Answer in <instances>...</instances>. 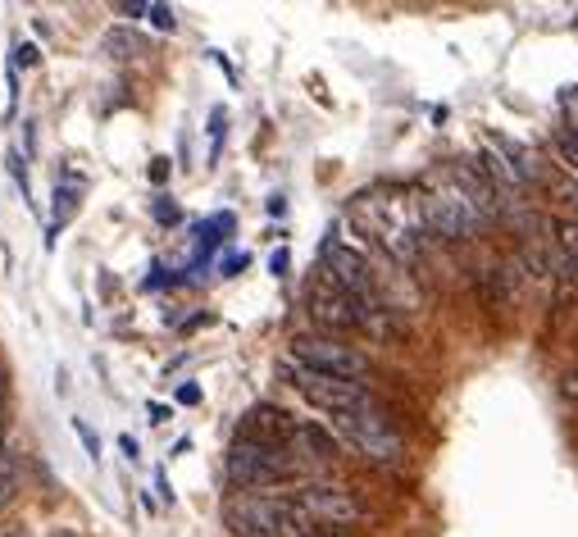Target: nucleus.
I'll return each instance as SVG.
<instances>
[{"label": "nucleus", "instance_id": "a211bd4d", "mask_svg": "<svg viewBox=\"0 0 578 537\" xmlns=\"http://www.w3.org/2000/svg\"><path fill=\"white\" fill-rule=\"evenodd\" d=\"M561 110H565V123L578 127V87H565L561 91Z\"/></svg>", "mask_w": 578, "mask_h": 537}, {"label": "nucleus", "instance_id": "1a4fd4ad", "mask_svg": "<svg viewBox=\"0 0 578 537\" xmlns=\"http://www.w3.org/2000/svg\"><path fill=\"white\" fill-rule=\"evenodd\" d=\"M292 501L306 510V520L315 524H351V520H360L365 515V505L360 497L351 492V488H337V483H300V488L292 492Z\"/></svg>", "mask_w": 578, "mask_h": 537}, {"label": "nucleus", "instance_id": "f257e3e1", "mask_svg": "<svg viewBox=\"0 0 578 537\" xmlns=\"http://www.w3.org/2000/svg\"><path fill=\"white\" fill-rule=\"evenodd\" d=\"M356 219L365 223V233H373L396 265H419L423 242H429V228H423L419 200L401 196V192H365L356 200Z\"/></svg>", "mask_w": 578, "mask_h": 537}, {"label": "nucleus", "instance_id": "f8f14e48", "mask_svg": "<svg viewBox=\"0 0 578 537\" xmlns=\"http://www.w3.org/2000/svg\"><path fill=\"white\" fill-rule=\"evenodd\" d=\"M292 447H300V451L315 455V460H337V451H342L337 432H333V428H319V424H300L296 438H292Z\"/></svg>", "mask_w": 578, "mask_h": 537}, {"label": "nucleus", "instance_id": "20e7f679", "mask_svg": "<svg viewBox=\"0 0 578 537\" xmlns=\"http://www.w3.org/2000/svg\"><path fill=\"white\" fill-rule=\"evenodd\" d=\"M329 428L337 432L342 447L365 455L369 465H401V460H406V438L392 428V419L379 411V405L356 411V415H333Z\"/></svg>", "mask_w": 578, "mask_h": 537}, {"label": "nucleus", "instance_id": "39448f33", "mask_svg": "<svg viewBox=\"0 0 578 537\" xmlns=\"http://www.w3.org/2000/svg\"><path fill=\"white\" fill-rule=\"evenodd\" d=\"M229 483L237 492H260V488H273V483H287L296 474V451L292 447H269V442H250V438H237L229 447Z\"/></svg>", "mask_w": 578, "mask_h": 537}, {"label": "nucleus", "instance_id": "423d86ee", "mask_svg": "<svg viewBox=\"0 0 578 537\" xmlns=\"http://www.w3.org/2000/svg\"><path fill=\"white\" fill-rule=\"evenodd\" d=\"M287 361H296L310 374L346 378V382H360L369 374V355L342 338H333V332H296L292 346H287Z\"/></svg>", "mask_w": 578, "mask_h": 537}, {"label": "nucleus", "instance_id": "7ed1b4c3", "mask_svg": "<svg viewBox=\"0 0 578 537\" xmlns=\"http://www.w3.org/2000/svg\"><path fill=\"white\" fill-rule=\"evenodd\" d=\"M419 215H423V228L429 237H442V242H465V237H479L488 215L474 206V196L451 178V183H433L423 187L419 196Z\"/></svg>", "mask_w": 578, "mask_h": 537}, {"label": "nucleus", "instance_id": "c85d7f7f", "mask_svg": "<svg viewBox=\"0 0 578 537\" xmlns=\"http://www.w3.org/2000/svg\"><path fill=\"white\" fill-rule=\"evenodd\" d=\"M119 14H128V19H142V14H150V5H142V0H137V5H119Z\"/></svg>", "mask_w": 578, "mask_h": 537}, {"label": "nucleus", "instance_id": "aec40b11", "mask_svg": "<svg viewBox=\"0 0 578 537\" xmlns=\"http://www.w3.org/2000/svg\"><path fill=\"white\" fill-rule=\"evenodd\" d=\"M73 428H78V438H83L87 455L96 460V455H100V438H96V432H91V424H83V419H73Z\"/></svg>", "mask_w": 578, "mask_h": 537}, {"label": "nucleus", "instance_id": "9b49d317", "mask_svg": "<svg viewBox=\"0 0 578 537\" xmlns=\"http://www.w3.org/2000/svg\"><path fill=\"white\" fill-rule=\"evenodd\" d=\"M296 428H300V419H296V415H287L283 405H256V411H250V415L242 419L237 438H250V442H269V447H292Z\"/></svg>", "mask_w": 578, "mask_h": 537}, {"label": "nucleus", "instance_id": "c756f323", "mask_svg": "<svg viewBox=\"0 0 578 537\" xmlns=\"http://www.w3.org/2000/svg\"><path fill=\"white\" fill-rule=\"evenodd\" d=\"M164 419H169V405L156 401V405H150V424H164Z\"/></svg>", "mask_w": 578, "mask_h": 537}, {"label": "nucleus", "instance_id": "5701e85b", "mask_svg": "<svg viewBox=\"0 0 578 537\" xmlns=\"http://www.w3.org/2000/svg\"><path fill=\"white\" fill-rule=\"evenodd\" d=\"M119 451L128 455V460H137V455H142V447H137V438H133V432H123V438H119Z\"/></svg>", "mask_w": 578, "mask_h": 537}, {"label": "nucleus", "instance_id": "cd10ccee", "mask_svg": "<svg viewBox=\"0 0 578 537\" xmlns=\"http://www.w3.org/2000/svg\"><path fill=\"white\" fill-rule=\"evenodd\" d=\"M273 273H287V251H273V260H269Z\"/></svg>", "mask_w": 578, "mask_h": 537}, {"label": "nucleus", "instance_id": "6e6552de", "mask_svg": "<svg viewBox=\"0 0 578 537\" xmlns=\"http://www.w3.org/2000/svg\"><path fill=\"white\" fill-rule=\"evenodd\" d=\"M323 278H329V283H337L342 292H351V296H383L373 265L365 260L356 246L333 242V237L323 242Z\"/></svg>", "mask_w": 578, "mask_h": 537}, {"label": "nucleus", "instance_id": "2f4dec72", "mask_svg": "<svg viewBox=\"0 0 578 537\" xmlns=\"http://www.w3.org/2000/svg\"><path fill=\"white\" fill-rule=\"evenodd\" d=\"M50 537H73V533H50Z\"/></svg>", "mask_w": 578, "mask_h": 537}, {"label": "nucleus", "instance_id": "2eb2a0df", "mask_svg": "<svg viewBox=\"0 0 578 537\" xmlns=\"http://www.w3.org/2000/svg\"><path fill=\"white\" fill-rule=\"evenodd\" d=\"M100 46H106L110 56H119V60H128V56H142V50H146V41H142V37L123 33V28H110L106 37H100Z\"/></svg>", "mask_w": 578, "mask_h": 537}, {"label": "nucleus", "instance_id": "7c9ffc66", "mask_svg": "<svg viewBox=\"0 0 578 537\" xmlns=\"http://www.w3.org/2000/svg\"><path fill=\"white\" fill-rule=\"evenodd\" d=\"M310 537H333V533H310Z\"/></svg>", "mask_w": 578, "mask_h": 537}, {"label": "nucleus", "instance_id": "bb28decb", "mask_svg": "<svg viewBox=\"0 0 578 537\" xmlns=\"http://www.w3.org/2000/svg\"><path fill=\"white\" fill-rule=\"evenodd\" d=\"M246 269V255H229V260H223V273H242Z\"/></svg>", "mask_w": 578, "mask_h": 537}, {"label": "nucleus", "instance_id": "a878e982", "mask_svg": "<svg viewBox=\"0 0 578 537\" xmlns=\"http://www.w3.org/2000/svg\"><path fill=\"white\" fill-rule=\"evenodd\" d=\"M164 178H169V160H156L150 164V183H164Z\"/></svg>", "mask_w": 578, "mask_h": 537}, {"label": "nucleus", "instance_id": "9d476101", "mask_svg": "<svg viewBox=\"0 0 578 537\" xmlns=\"http://www.w3.org/2000/svg\"><path fill=\"white\" fill-rule=\"evenodd\" d=\"M306 310L323 332H333V338L337 332H360V296L342 292L337 283H329V278H319V283L310 288Z\"/></svg>", "mask_w": 578, "mask_h": 537}, {"label": "nucleus", "instance_id": "ddd939ff", "mask_svg": "<svg viewBox=\"0 0 578 537\" xmlns=\"http://www.w3.org/2000/svg\"><path fill=\"white\" fill-rule=\"evenodd\" d=\"M556 246H561V278L565 288H578V219L556 223Z\"/></svg>", "mask_w": 578, "mask_h": 537}, {"label": "nucleus", "instance_id": "0eeeda50", "mask_svg": "<svg viewBox=\"0 0 578 537\" xmlns=\"http://www.w3.org/2000/svg\"><path fill=\"white\" fill-rule=\"evenodd\" d=\"M279 374L292 382V388L306 396L315 411H323V415H356V411H369V405H379L369 396V388L365 382H346V378H323V374H310V369H300L296 361H283L279 365Z\"/></svg>", "mask_w": 578, "mask_h": 537}, {"label": "nucleus", "instance_id": "f03ea898", "mask_svg": "<svg viewBox=\"0 0 578 537\" xmlns=\"http://www.w3.org/2000/svg\"><path fill=\"white\" fill-rule=\"evenodd\" d=\"M223 524L233 537H310L306 510L273 492H233L223 501Z\"/></svg>", "mask_w": 578, "mask_h": 537}, {"label": "nucleus", "instance_id": "f3484780", "mask_svg": "<svg viewBox=\"0 0 578 537\" xmlns=\"http://www.w3.org/2000/svg\"><path fill=\"white\" fill-rule=\"evenodd\" d=\"M556 146H561V156L569 160V169H578V127H561Z\"/></svg>", "mask_w": 578, "mask_h": 537}, {"label": "nucleus", "instance_id": "6ab92c4d", "mask_svg": "<svg viewBox=\"0 0 578 537\" xmlns=\"http://www.w3.org/2000/svg\"><path fill=\"white\" fill-rule=\"evenodd\" d=\"M561 396H565L569 405H578V365L561 374Z\"/></svg>", "mask_w": 578, "mask_h": 537}, {"label": "nucleus", "instance_id": "412c9836", "mask_svg": "<svg viewBox=\"0 0 578 537\" xmlns=\"http://www.w3.org/2000/svg\"><path fill=\"white\" fill-rule=\"evenodd\" d=\"M150 19H156V28H169L173 33V10L169 5H150Z\"/></svg>", "mask_w": 578, "mask_h": 537}, {"label": "nucleus", "instance_id": "393cba45", "mask_svg": "<svg viewBox=\"0 0 578 537\" xmlns=\"http://www.w3.org/2000/svg\"><path fill=\"white\" fill-rule=\"evenodd\" d=\"M37 60H41V56H37V46H19V64H23V69H33Z\"/></svg>", "mask_w": 578, "mask_h": 537}, {"label": "nucleus", "instance_id": "dca6fc26", "mask_svg": "<svg viewBox=\"0 0 578 537\" xmlns=\"http://www.w3.org/2000/svg\"><path fill=\"white\" fill-rule=\"evenodd\" d=\"M14 492H19V469H14V460L5 455V460H0V510L14 501Z\"/></svg>", "mask_w": 578, "mask_h": 537}, {"label": "nucleus", "instance_id": "4468645a", "mask_svg": "<svg viewBox=\"0 0 578 537\" xmlns=\"http://www.w3.org/2000/svg\"><path fill=\"white\" fill-rule=\"evenodd\" d=\"M78 206H83V187L78 183H56V200H50V223H56V233L78 215Z\"/></svg>", "mask_w": 578, "mask_h": 537}, {"label": "nucleus", "instance_id": "b1692460", "mask_svg": "<svg viewBox=\"0 0 578 537\" xmlns=\"http://www.w3.org/2000/svg\"><path fill=\"white\" fill-rule=\"evenodd\" d=\"M179 401H183V405H196V401H200V388H196V382H183V388H179Z\"/></svg>", "mask_w": 578, "mask_h": 537}, {"label": "nucleus", "instance_id": "4be33fe9", "mask_svg": "<svg viewBox=\"0 0 578 537\" xmlns=\"http://www.w3.org/2000/svg\"><path fill=\"white\" fill-rule=\"evenodd\" d=\"M156 219H160V223H173V219H179V206L160 196V200H156Z\"/></svg>", "mask_w": 578, "mask_h": 537}]
</instances>
